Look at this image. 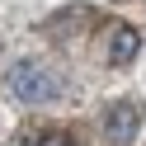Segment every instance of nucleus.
<instances>
[{"label": "nucleus", "instance_id": "f257e3e1", "mask_svg": "<svg viewBox=\"0 0 146 146\" xmlns=\"http://www.w3.org/2000/svg\"><path fill=\"white\" fill-rule=\"evenodd\" d=\"M5 85H10V94L19 99V104H33V108H42V104H52V99L61 94V85L52 80V71L47 66H38V61H14L10 71H5Z\"/></svg>", "mask_w": 146, "mask_h": 146}, {"label": "nucleus", "instance_id": "f03ea898", "mask_svg": "<svg viewBox=\"0 0 146 146\" xmlns=\"http://www.w3.org/2000/svg\"><path fill=\"white\" fill-rule=\"evenodd\" d=\"M99 127H104V137H108L113 146H127V141H137L141 108H137L132 99H113V104L104 108V118H99Z\"/></svg>", "mask_w": 146, "mask_h": 146}, {"label": "nucleus", "instance_id": "7ed1b4c3", "mask_svg": "<svg viewBox=\"0 0 146 146\" xmlns=\"http://www.w3.org/2000/svg\"><path fill=\"white\" fill-rule=\"evenodd\" d=\"M141 52V33L132 24H108V38H104V57L108 66H127V61Z\"/></svg>", "mask_w": 146, "mask_h": 146}, {"label": "nucleus", "instance_id": "20e7f679", "mask_svg": "<svg viewBox=\"0 0 146 146\" xmlns=\"http://www.w3.org/2000/svg\"><path fill=\"white\" fill-rule=\"evenodd\" d=\"M38 146H76V141H71V132H61V127H47V132H38Z\"/></svg>", "mask_w": 146, "mask_h": 146}]
</instances>
